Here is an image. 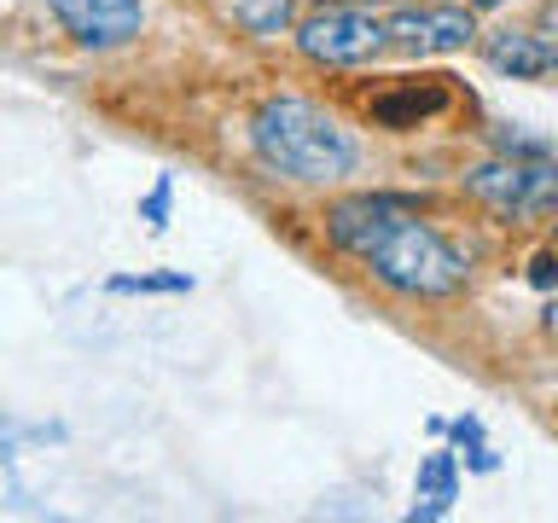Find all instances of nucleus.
Returning <instances> with one entry per match:
<instances>
[{
	"label": "nucleus",
	"mask_w": 558,
	"mask_h": 523,
	"mask_svg": "<svg viewBox=\"0 0 558 523\" xmlns=\"http://www.w3.org/2000/svg\"><path fill=\"white\" fill-rule=\"evenodd\" d=\"M47 12L59 17V29L70 41L94 47V52L129 47L146 29V7L140 0H47Z\"/></svg>",
	"instance_id": "nucleus-6"
},
{
	"label": "nucleus",
	"mask_w": 558,
	"mask_h": 523,
	"mask_svg": "<svg viewBox=\"0 0 558 523\" xmlns=\"http://www.w3.org/2000/svg\"><path fill=\"white\" fill-rule=\"evenodd\" d=\"M448 105L442 87H396V94L373 99V122H384V129H413L418 117H436Z\"/></svg>",
	"instance_id": "nucleus-10"
},
{
	"label": "nucleus",
	"mask_w": 558,
	"mask_h": 523,
	"mask_svg": "<svg viewBox=\"0 0 558 523\" xmlns=\"http://www.w3.org/2000/svg\"><path fill=\"white\" fill-rule=\"evenodd\" d=\"M366 268L396 296H453L465 285V256L430 221H418L413 209L366 251Z\"/></svg>",
	"instance_id": "nucleus-2"
},
{
	"label": "nucleus",
	"mask_w": 558,
	"mask_h": 523,
	"mask_svg": "<svg viewBox=\"0 0 558 523\" xmlns=\"http://www.w3.org/2000/svg\"><path fill=\"white\" fill-rule=\"evenodd\" d=\"M239 24L251 29V35L291 29V0H239Z\"/></svg>",
	"instance_id": "nucleus-12"
},
{
	"label": "nucleus",
	"mask_w": 558,
	"mask_h": 523,
	"mask_svg": "<svg viewBox=\"0 0 558 523\" xmlns=\"http://www.w3.org/2000/svg\"><path fill=\"white\" fill-rule=\"evenodd\" d=\"M477 35V17L465 7H401L384 17V47L408 52V59H436V52H460Z\"/></svg>",
	"instance_id": "nucleus-5"
},
{
	"label": "nucleus",
	"mask_w": 558,
	"mask_h": 523,
	"mask_svg": "<svg viewBox=\"0 0 558 523\" xmlns=\"http://www.w3.org/2000/svg\"><path fill=\"white\" fill-rule=\"evenodd\" d=\"M296 52L308 64H361L384 52V17L366 7H320L296 24Z\"/></svg>",
	"instance_id": "nucleus-4"
},
{
	"label": "nucleus",
	"mask_w": 558,
	"mask_h": 523,
	"mask_svg": "<svg viewBox=\"0 0 558 523\" xmlns=\"http://www.w3.org/2000/svg\"><path fill=\"white\" fill-rule=\"evenodd\" d=\"M453 495H460V465H453V453H425V465H418V483H413V518H442Z\"/></svg>",
	"instance_id": "nucleus-9"
},
{
	"label": "nucleus",
	"mask_w": 558,
	"mask_h": 523,
	"mask_svg": "<svg viewBox=\"0 0 558 523\" xmlns=\"http://www.w3.org/2000/svg\"><path fill=\"white\" fill-rule=\"evenodd\" d=\"M111 291L117 296H181L192 291V279L186 273H117Z\"/></svg>",
	"instance_id": "nucleus-11"
},
{
	"label": "nucleus",
	"mask_w": 558,
	"mask_h": 523,
	"mask_svg": "<svg viewBox=\"0 0 558 523\" xmlns=\"http://www.w3.org/2000/svg\"><path fill=\"white\" fill-rule=\"evenodd\" d=\"M251 146L274 174L303 181V186H331L343 174H355L361 163V146L349 139L343 122L296 94H279L251 117Z\"/></svg>",
	"instance_id": "nucleus-1"
},
{
	"label": "nucleus",
	"mask_w": 558,
	"mask_h": 523,
	"mask_svg": "<svg viewBox=\"0 0 558 523\" xmlns=\"http://www.w3.org/2000/svg\"><path fill=\"white\" fill-rule=\"evenodd\" d=\"M483 52H488V64H495L500 76H518V82L553 76V59H558L541 35H523V29H495L483 41Z\"/></svg>",
	"instance_id": "nucleus-8"
},
{
	"label": "nucleus",
	"mask_w": 558,
	"mask_h": 523,
	"mask_svg": "<svg viewBox=\"0 0 558 523\" xmlns=\"http://www.w3.org/2000/svg\"><path fill=\"white\" fill-rule=\"evenodd\" d=\"M401 216H408V204L390 198V192H355V198H338L326 209V239L338 244L343 256L366 262V251H373Z\"/></svg>",
	"instance_id": "nucleus-7"
},
{
	"label": "nucleus",
	"mask_w": 558,
	"mask_h": 523,
	"mask_svg": "<svg viewBox=\"0 0 558 523\" xmlns=\"http://www.w3.org/2000/svg\"><path fill=\"white\" fill-rule=\"evenodd\" d=\"M553 279H558V273H553V256H541V262H535V285H553Z\"/></svg>",
	"instance_id": "nucleus-14"
},
{
	"label": "nucleus",
	"mask_w": 558,
	"mask_h": 523,
	"mask_svg": "<svg viewBox=\"0 0 558 523\" xmlns=\"http://www.w3.org/2000/svg\"><path fill=\"white\" fill-rule=\"evenodd\" d=\"M465 192L477 204H488L495 216L535 221V216H547V209H558V163H547V151H541V157L506 151V157H495V163L471 169Z\"/></svg>",
	"instance_id": "nucleus-3"
},
{
	"label": "nucleus",
	"mask_w": 558,
	"mask_h": 523,
	"mask_svg": "<svg viewBox=\"0 0 558 523\" xmlns=\"http://www.w3.org/2000/svg\"><path fill=\"white\" fill-rule=\"evenodd\" d=\"M169 198H174V186L157 181V186L146 192V204H140V221H146L151 233H163V227H169Z\"/></svg>",
	"instance_id": "nucleus-13"
},
{
	"label": "nucleus",
	"mask_w": 558,
	"mask_h": 523,
	"mask_svg": "<svg viewBox=\"0 0 558 523\" xmlns=\"http://www.w3.org/2000/svg\"><path fill=\"white\" fill-rule=\"evenodd\" d=\"M553 76H558V59H553Z\"/></svg>",
	"instance_id": "nucleus-16"
},
{
	"label": "nucleus",
	"mask_w": 558,
	"mask_h": 523,
	"mask_svg": "<svg viewBox=\"0 0 558 523\" xmlns=\"http://www.w3.org/2000/svg\"><path fill=\"white\" fill-rule=\"evenodd\" d=\"M495 7H506V0H477V12H495Z\"/></svg>",
	"instance_id": "nucleus-15"
}]
</instances>
